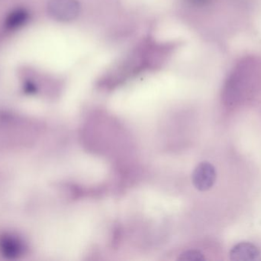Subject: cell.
I'll return each instance as SVG.
<instances>
[{
    "mask_svg": "<svg viewBox=\"0 0 261 261\" xmlns=\"http://www.w3.org/2000/svg\"><path fill=\"white\" fill-rule=\"evenodd\" d=\"M47 11L55 20L70 21L77 18L81 6L77 0H49Z\"/></svg>",
    "mask_w": 261,
    "mask_h": 261,
    "instance_id": "cell-2",
    "label": "cell"
},
{
    "mask_svg": "<svg viewBox=\"0 0 261 261\" xmlns=\"http://www.w3.org/2000/svg\"><path fill=\"white\" fill-rule=\"evenodd\" d=\"M208 259L206 253L200 249H190L184 251L179 255L178 260H205Z\"/></svg>",
    "mask_w": 261,
    "mask_h": 261,
    "instance_id": "cell-5",
    "label": "cell"
},
{
    "mask_svg": "<svg viewBox=\"0 0 261 261\" xmlns=\"http://www.w3.org/2000/svg\"><path fill=\"white\" fill-rule=\"evenodd\" d=\"M29 18V12L24 9H17L11 12L5 21V26L9 29H15L25 24Z\"/></svg>",
    "mask_w": 261,
    "mask_h": 261,
    "instance_id": "cell-4",
    "label": "cell"
},
{
    "mask_svg": "<svg viewBox=\"0 0 261 261\" xmlns=\"http://www.w3.org/2000/svg\"><path fill=\"white\" fill-rule=\"evenodd\" d=\"M25 250L24 242L18 236L8 233L0 236V252L6 258H18L24 254Z\"/></svg>",
    "mask_w": 261,
    "mask_h": 261,
    "instance_id": "cell-3",
    "label": "cell"
},
{
    "mask_svg": "<svg viewBox=\"0 0 261 261\" xmlns=\"http://www.w3.org/2000/svg\"><path fill=\"white\" fill-rule=\"evenodd\" d=\"M228 260L261 261V239L250 238L233 244L227 250Z\"/></svg>",
    "mask_w": 261,
    "mask_h": 261,
    "instance_id": "cell-1",
    "label": "cell"
}]
</instances>
